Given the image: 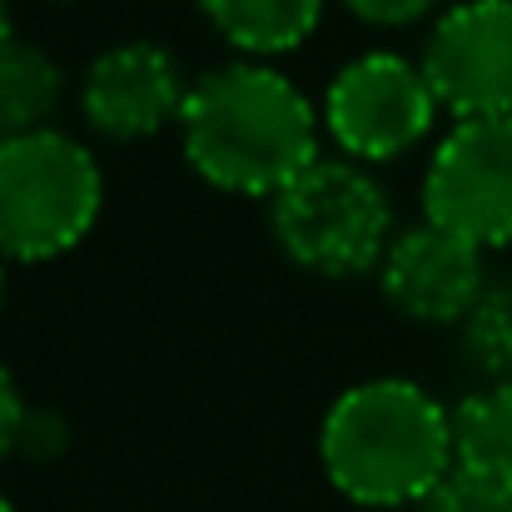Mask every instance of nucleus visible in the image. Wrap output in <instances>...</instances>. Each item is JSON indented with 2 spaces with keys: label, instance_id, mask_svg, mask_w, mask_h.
Returning a JSON list of instances; mask_svg holds the SVG:
<instances>
[{
  "label": "nucleus",
  "instance_id": "1",
  "mask_svg": "<svg viewBox=\"0 0 512 512\" xmlns=\"http://www.w3.org/2000/svg\"><path fill=\"white\" fill-rule=\"evenodd\" d=\"M324 110L264 60H229L199 75L179 110V145L189 170L224 194L274 199L319 160Z\"/></svg>",
  "mask_w": 512,
  "mask_h": 512
},
{
  "label": "nucleus",
  "instance_id": "2",
  "mask_svg": "<svg viewBox=\"0 0 512 512\" xmlns=\"http://www.w3.org/2000/svg\"><path fill=\"white\" fill-rule=\"evenodd\" d=\"M329 483L358 508L428 503L453 463V413L413 378H368L334 398L319 428Z\"/></svg>",
  "mask_w": 512,
  "mask_h": 512
},
{
  "label": "nucleus",
  "instance_id": "3",
  "mask_svg": "<svg viewBox=\"0 0 512 512\" xmlns=\"http://www.w3.org/2000/svg\"><path fill=\"white\" fill-rule=\"evenodd\" d=\"M105 174L100 160L50 130L0 145V259L45 264L70 254L100 219Z\"/></svg>",
  "mask_w": 512,
  "mask_h": 512
},
{
  "label": "nucleus",
  "instance_id": "4",
  "mask_svg": "<svg viewBox=\"0 0 512 512\" xmlns=\"http://www.w3.org/2000/svg\"><path fill=\"white\" fill-rule=\"evenodd\" d=\"M279 249L324 279H358L383 264L393 244V204L358 160H314L269 199Z\"/></svg>",
  "mask_w": 512,
  "mask_h": 512
},
{
  "label": "nucleus",
  "instance_id": "5",
  "mask_svg": "<svg viewBox=\"0 0 512 512\" xmlns=\"http://www.w3.org/2000/svg\"><path fill=\"white\" fill-rule=\"evenodd\" d=\"M438 110L443 105L418 60L393 50H368L329 80L324 130L348 160L383 165L413 150L433 130Z\"/></svg>",
  "mask_w": 512,
  "mask_h": 512
},
{
  "label": "nucleus",
  "instance_id": "6",
  "mask_svg": "<svg viewBox=\"0 0 512 512\" xmlns=\"http://www.w3.org/2000/svg\"><path fill=\"white\" fill-rule=\"evenodd\" d=\"M423 219L483 249L512 244V115L458 120L423 174Z\"/></svg>",
  "mask_w": 512,
  "mask_h": 512
},
{
  "label": "nucleus",
  "instance_id": "7",
  "mask_svg": "<svg viewBox=\"0 0 512 512\" xmlns=\"http://www.w3.org/2000/svg\"><path fill=\"white\" fill-rule=\"evenodd\" d=\"M418 65L453 120L512 115V0L448 5L433 20Z\"/></svg>",
  "mask_w": 512,
  "mask_h": 512
},
{
  "label": "nucleus",
  "instance_id": "8",
  "mask_svg": "<svg viewBox=\"0 0 512 512\" xmlns=\"http://www.w3.org/2000/svg\"><path fill=\"white\" fill-rule=\"evenodd\" d=\"M483 254L488 249L463 239L458 229L423 219V224L393 234V244L378 264L383 299L418 324H463L488 289Z\"/></svg>",
  "mask_w": 512,
  "mask_h": 512
},
{
  "label": "nucleus",
  "instance_id": "9",
  "mask_svg": "<svg viewBox=\"0 0 512 512\" xmlns=\"http://www.w3.org/2000/svg\"><path fill=\"white\" fill-rule=\"evenodd\" d=\"M184 75L165 45L155 40H125L90 60L80 85V115L105 140H150L165 125H179L184 110Z\"/></svg>",
  "mask_w": 512,
  "mask_h": 512
},
{
  "label": "nucleus",
  "instance_id": "10",
  "mask_svg": "<svg viewBox=\"0 0 512 512\" xmlns=\"http://www.w3.org/2000/svg\"><path fill=\"white\" fill-rule=\"evenodd\" d=\"M199 10L249 60L299 50L324 20V0H199Z\"/></svg>",
  "mask_w": 512,
  "mask_h": 512
},
{
  "label": "nucleus",
  "instance_id": "11",
  "mask_svg": "<svg viewBox=\"0 0 512 512\" xmlns=\"http://www.w3.org/2000/svg\"><path fill=\"white\" fill-rule=\"evenodd\" d=\"M65 95V75L55 55H45L30 40H10L0 50V145L50 130Z\"/></svg>",
  "mask_w": 512,
  "mask_h": 512
},
{
  "label": "nucleus",
  "instance_id": "12",
  "mask_svg": "<svg viewBox=\"0 0 512 512\" xmlns=\"http://www.w3.org/2000/svg\"><path fill=\"white\" fill-rule=\"evenodd\" d=\"M453 463L463 473L512 478V383H488L453 408Z\"/></svg>",
  "mask_w": 512,
  "mask_h": 512
},
{
  "label": "nucleus",
  "instance_id": "13",
  "mask_svg": "<svg viewBox=\"0 0 512 512\" xmlns=\"http://www.w3.org/2000/svg\"><path fill=\"white\" fill-rule=\"evenodd\" d=\"M463 343L488 383H512V279L483 289V299L463 319Z\"/></svg>",
  "mask_w": 512,
  "mask_h": 512
},
{
  "label": "nucleus",
  "instance_id": "14",
  "mask_svg": "<svg viewBox=\"0 0 512 512\" xmlns=\"http://www.w3.org/2000/svg\"><path fill=\"white\" fill-rule=\"evenodd\" d=\"M423 512H512V478H483L453 468Z\"/></svg>",
  "mask_w": 512,
  "mask_h": 512
},
{
  "label": "nucleus",
  "instance_id": "15",
  "mask_svg": "<svg viewBox=\"0 0 512 512\" xmlns=\"http://www.w3.org/2000/svg\"><path fill=\"white\" fill-rule=\"evenodd\" d=\"M343 10L358 15L363 25L403 30V25H418L428 10H438V0H343Z\"/></svg>",
  "mask_w": 512,
  "mask_h": 512
},
{
  "label": "nucleus",
  "instance_id": "16",
  "mask_svg": "<svg viewBox=\"0 0 512 512\" xmlns=\"http://www.w3.org/2000/svg\"><path fill=\"white\" fill-rule=\"evenodd\" d=\"M20 428H25V403H20V388H15L10 368L0 363V463L10 453H20Z\"/></svg>",
  "mask_w": 512,
  "mask_h": 512
},
{
  "label": "nucleus",
  "instance_id": "17",
  "mask_svg": "<svg viewBox=\"0 0 512 512\" xmlns=\"http://www.w3.org/2000/svg\"><path fill=\"white\" fill-rule=\"evenodd\" d=\"M65 448V423L55 413H35L25 408V428H20V453L30 458H45V453H60Z\"/></svg>",
  "mask_w": 512,
  "mask_h": 512
},
{
  "label": "nucleus",
  "instance_id": "18",
  "mask_svg": "<svg viewBox=\"0 0 512 512\" xmlns=\"http://www.w3.org/2000/svg\"><path fill=\"white\" fill-rule=\"evenodd\" d=\"M15 40V25H10V0H0V50Z\"/></svg>",
  "mask_w": 512,
  "mask_h": 512
},
{
  "label": "nucleus",
  "instance_id": "19",
  "mask_svg": "<svg viewBox=\"0 0 512 512\" xmlns=\"http://www.w3.org/2000/svg\"><path fill=\"white\" fill-rule=\"evenodd\" d=\"M0 309H5V259H0Z\"/></svg>",
  "mask_w": 512,
  "mask_h": 512
},
{
  "label": "nucleus",
  "instance_id": "20",
  "mask_svg": "<svg viewBox=\"0 0 512 512\" xmlns=\"http://www.w3.org/2000/svg\"><path fill=\"white\" fill-rule=\"evenodd\" d=\"M0 512H15V508H10V498H5V493H0Z\"/></svg>",
  "mask_w": 512,
  "mask_h": 512
}]
</instances>
